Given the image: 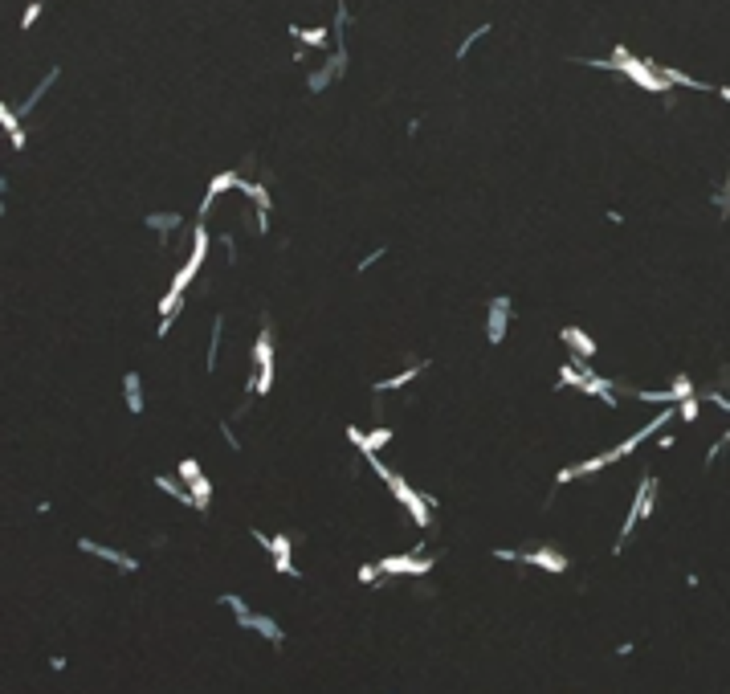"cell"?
Masks as SVG:
<instances>
[{
	"label": "cell",
	"mask_w": 730,
	"mask_h": 694,
	"mask_svg": "<svg viewBox=\"0 0 730 694\" xmlns=\"http://www.w3.org/2000/svg\"><path fill=\"white\" fill-rule=\"evenodd\" d=\"M363 462L372 466V474H375L380 482H384V486H388V490H392V498H396V502L404 507V511H408V519H412L416 527L424 531L428 523H433V502H428V495H421V490H416V486H412L408 478H400L396 470H388L380 453H367Z\"/></svg>",
	"instance_id": "cell-1"
},
{
	"label": "cell",
	"mask_w": 730,
	"mask_h": 694,
	"mask_svg": "<svg viewBox=\"0 0 730 694\" xmlns=\"http://www.w3.org/2000/svg\"><path fill=\"white\" fill-rule=\"evenodd\" d=\"M494 560L526 563V568L551 572V576H563V572H568V556L555 551V547H547V544H538V547H494Z\"/></svg>",
	"instance_id": "cell-2"
},
{
	"label": "cell",
	"mask_w": 730,
	"mask_h": 694,
	"mask_svg": "<svg viewBox=\"0 0 730 694\" xmlns=\"http://www.w3.org/2000/svg\"><path fill=\"white\" fill-rule=\"evenodd\" d=\"M653 502H657V478H653V474H645V478H641V486H636V498H633V507H629V519H624V527H620L612 551H624V544L633 539V531L653 514Z\"/></svg>",
	"instance_id": "cell-3"
},
{
	"label": "cell",
	"mask_w": 730,
	"mask_h": 694,
	"mask_svg": "<svg viewBox=\"0 0 730 694\" xmlns=\"http://www.w3.org/2000/svg\"><path fill=\"white\" fill-rule=\"evenodd\" d=\"M253 535V544H261L270 556H274V572H282V576L290 580H302V572H298V563H294V544L286 539V535H265V531H249Z\"/></svg>",
	"instance_id": "cell-4"
},
{
	"label": "cell",
	"mask_w": 730,
	"mask_h": 694,
	"mask_svg": "<svg viewBox=\"0 0 730 694\" xmlns=\"http://www.w3.org/2000/svg\"><path fill=\"white\" fill-rule=\"evenodd\" d=\"M380 563V576L388 580V576H428L433 568H437V560L433 556H421L416 547L408 551V556H384V560H375Z\"/></svg>",
	"instance_id": "cell-5"
},
{
	"label": "cell",
	"mask_w": 730,
	"mask_h": 694,
	"mask_svg": "<svg viewBox=\"0 0 730 694\" xmlns=\"http://www.w3.org/2000/svg\"><path fill=\"white\" fill-rule=\"evenodd\" d=\"M237 184H241V172H237V167H225V172H216V176L209 180V188H204V200H200L196 216H200V221H209V213L216 209V200L225 197V192H233Z\"/></svg>",
	"instance_id": "cell-6"
},
{
	"label": "cell",
	"mask_w": 730,
	"mask_h": 694,
	"mask_svg": "<svg viewBox=\"0 0 730 694\" xmlns=\"http://www.w3.org/2000/svg\"><path fill=\"white\" fill-rule=\"evenodd\" d=\"M78 551L82 556H94V560H102V563H111V568H118V572H139V560L127 556V551H118V547L94 544V539H78Z\"/></svg>",
	"instance_id": "cell-7"
},
{
	"label": "cell",
	"mask_w": 730,
	"mask_h": 694,
	"mask_svg": "<svg viewBox=\"0 0 730 694\" xmlns=\"http://www.w3.org/2000/svg\"><path fill=\"white\" fill-rule=\"evenodd\" d=\"M343 70H347V45H335V53H331V57H326L323 66L314 70V74H310V90H314V94H319V90H326V86L335 82V78H343Z\"/></svg>",
	"instance_id": "cell-8"
},
{
	"label": "cell",
	"mask_w": 730,
	"mask_h": 694,
	"mask_svg": "<svg viewBox=\"0 0 730 694\" xmlns=\"http://www.w3.org/2000/svg\"><path fill=\"white\" fill-rule=\"evenodd\" d=\"M506 331H510V298L498 294L494 302H490V311H486V339L490 343H502Z\"/></svg>",
	"instance_id": "cell-9"
},
{
	"label": "cell",
	"mask_w": 730,
	"mask_h": 694,
	"mask_svg": "<svg viewBox=\"0 0 730 694\" xmlns=\"http://www.w3.org/2000/svg\"><path fill=\"white\" fill-rule=\"evenodd\" d=\"M237 625L261 633V637L274 645V649H282V645H286V633H282V625H277L274 617H265V612H245V617H237Z\"/></svg>",
	"instance_id": "cell-10"
},
{
	"label": "cell",
	"mask_w": 730,
	"mask_h": 694,
	"mask_svg": "<svg viewBox=\"0 0 730 694\" xmlns=\"http://www.w3.org/2000/svg\"><path fill=\"white\" fill-rule=\"evenodd\" d=\"M347 441L367 458V453H380V449L392 441V429H372V433H363V429H355V425H347Z\"/></svg>",
	"instance_id": "cell-11"
},
{
	"label": "cell",
	"mask_w": 730,
	"mask_h": 694,
	"mask_svg": "<svg viewBox=\"0 0 730 694\" xmlns=\"http://www.w3.org/2000/svg\"><path fill=\"white\" fill-rule=\"evenodd\" d=\"M21 106H0V127H4V135H9V143H13V151H25V123H21Z\"/></svg>",
	"instance_id": "cell-12"
},
{
	"label": "cell",
	"mask_w": 730,
	"mask_h": 694,
	"mask_svg": "<svg viewBox=\"0 0 730 694\" xmlns=\"http://www.w3.org/2000/svg\"><path fill=\"white\" fill-rule=\"evenodd\" d=\"M155 490H163V495L167 498H176L179 507H188V511H196V498H192V486H188V482L179 478H167V474H155Z\"/></svg>",
	"instance_id": "cell-13"
},
{
	"label": "cell",
	"mask_w": 730,
	"mask_h": 694,
	"mask_svg": "<svg viewBox=\"0 0 730 694\" xmlns=\"http://www.w3.org/2000/svg\"><path fill=\"white\" fill-rule=\"evenodd\" d=\"M286 33H290V37H298V41H302L306 50H319V53H323L326 45L335 41V29H323V25H319V29H302V25H290Z\"/></svg>",
	"instance_id": "cell-14"
},
{
	"label": "cell",
	"mask_w": 730,
	"mask_h": 694,
	"mask_svg": "<svg viewBox=\"0 0 730 694\" xmlns=\"http://www.w3.org/2000/svg\"><path fill=\"white\" fill-rule=\"evenodd\" d=\"M424 368H428V364H408L404 372H396V376H388V380H375V384H372V392H380V397H384V392H396V388H408V384L416 380V376H421Z\"/></svg>",
	"instance_id": "cell-15"
},
{
	"label": "cell",
	"mask_w": 730,
	"mask_h": 694,
	"mask_svg": "<svg viewBox=\"0 0 730 694\" xmlns=\"http://www.w3.org/2000/svg\"><path fill=\"white\" fill-rule=\"evenodd\" d=\"M563 343L575 351V360H596V343H592V335L580 327H563Z\"/></svg>",
	"instance_id": "cell-16"
},
{
	"label": "cell",
	"mask_w": 730,
	"mask_h": 694,
	"mask_svg": "<svg viewBox=\"0 0 730 694\" xmlns=\"http://www.w3.org/2000/svg\"><path fill=\"white\" fill-rule=\"evenodd\" d=\"M123 397H127L131 413H143V376L139 372H127L123 376Z\"/></svg>",
	"instance_id": "cell-17"
},
{
	"label": "cell",
	"mask_w": 730,
	"mask_h": 694,
	"mask_svg": "<svg viewBox=\"0 0 730 694\" xmlns=\"http://www.w3.org/2000/svg\"><path fill=\"white\" fill-rule=\"evenodd\" d=\"M147 229H155L160 237H172L176 229H184V216L179 213H147Z\"/></svg>",
	"instance_id": "cell-18"
},
{
	"label": "cell",
	"mask_w": 730,
	"mask_h": 694,
	"mask_svg": "<svg viewBox=\"0 0 730 694\" xmlns=\"http://www.w3.org/2000/svg\"><path fill=\"white\" fill-rule=\"evenodd\" d=\"M237 192H241L253 209H270V204H274L270 192H265V184H258V180H241V184H237Z\"/></svg>",
	"instance_id": "cell-19"
},
{
	"label": "cell",
	"mask_w": 730,
	"mask_h": 694,
	"mask_svg": "<svg viewBox=\"0 0 730 694\" xmlns=\"http://www.w3.org/2000/svg\"><path fill=\"white\" fill-rule=\"evenodd\" d=\"M53 82H57V70H49L45 78H41V82L33 86V94H29V99H25V102H21V115H29L33 106H37V102H41V99H45V94H49V86H53Z\"/></svg>",
	"instance_id": "cell-20"
},
{
	"label": "cell",
	"mask_w": 730,
	"mask_h": 694,
	"mask_svg": "<svg viewBox=\"0 0 730 694\" xmlns=\"http://www.w3.org/2000/svg\"><path fill=\"white\" fill-rule=\"evenodd\" d=\"M221 331H225V319L216 314V319H212V335H209V360H204V368H209V372H216V356H221Z\"/></svg>",
	"instance_id": "cell-21"
},
{
	"label": "cell",
	"mask_w": 730,
	"mask_h": 694,
	"mask_svg": "<svg viewBox=\"0 0 730 694\" xmlns=\"http://www.w3.org/2000/svg\"><path fill=\"white\" fill-rule=\"evenodd\" d=\"M192 498H196V511H209V502H212V482L204 478V474L192 482Z\"/></svg>",
	"instance_id": "cell-22"
},
{
	"label": "cell",
	"mask_w": 730,
	"mask_h": 694,
	"mask_svg": "<svg viewBox=\"0 0 730 694\" xmlns=\"http://www.w3.org/2000/svg\"><path fill=\"white\" fill-rule=\"evenodd\" d=\"M698 413H702V397H698V392H694V397H685L682 404H678V417H682L685 425H694V421H698Z\"/></svg>",
	"instance_id": "cell-23"
},
{
	"label": "cell",
	"mask_w": 730,
	"mask_h": 694,
	"mask_svg": "<svg viewBox=\"0 0 730 694\" xmlns=\"http://www.w3.org/2000/svg\"><path fill=\"white\" fill-rule=\"evenodd\" d=\"M486 33H490V25H477V29H470V33H465V41L457 45V57L465 62V57H470V50H473V45H477V41H482Z\"/></svg>",
	"instance_id": "cell-24"
},
{
	"label": "cell",
	"mask_w": 730,
	"mask_h": 694,
	"mask_svg": "<svg viewBox=\"0 0 730 694\" xmlns=\"http://www.w3.org/2000/svg\"><path fill=\"white\" fill-rule=\"evenodd\" d=\"M41 9H45V0H29V4H25V13H21V33H29L33 25H37Z\"/></svg>",
	"instance_id": "cell-25"
},
{
	"label": "cell",
	"mask_w": 730,
	"mask_h": 694,
	"mask_svg": "<svg viewBox=\"0 0 730 694\" xmlns=\"http://www.w3.org/2000/svg\"><path fill=\"white\" fill-rule=\"evenodd\" d=\"M216 605H221V609H228L233 617H245V612H249V605H245V596H237V593H225L221 600H216Z\"/></svg>",
	"instance_id": "cell-26"
},
{
	"label": "cell",
	"mask_w": 730,
	"mask_h": 694,
	"mask_svg": "<svg viewBox=\"0 0 730 694\" xmlns=\"http://www.w3.org/2000/svg\"><path fill=\"white\" fill-rule=\"evenodd\" d=\"M176 474H179L184 482H188V486H192V482L200 478V462H196V458H184V462L176 466Z\"/></svg>",
	"instance_id": "cell-27"
},
{
	"label": "cell",
	"mask_w": 730,
	"mask_h": 694,
	"mask_svg": "<svg viewBox=\"0 0 730 694\" xmlns=\"http://www.w3.org/2000/svg\"><path fill=\"white\" fill-rule=\"evenodd\" d=\"M673 392H678V400H685V397H694V384H690V376H673V384H669Z\"/></svg>",
	"instance_id": "cell-28"
},
{
	"label": "cell",
	"mask_w": 730,
	"mask_h": 694,
	"mask_svg": "<svg viewBox=\"0 0 730 694\" xmlns=\"http://www.w3.org/2000/svg\"><path fill=\"white\" fill-rule=\"evenodd\" d=\"M355 580H359V584H375V580H380V563H363Z\"/></svg>",
	"instance_id": "cell-29"
},
{
	"label": "cell",
	"mask_w": 730,
	"mask_h": 694,
	"mask_svg": "<svg viewBox=\"0 0 730 694\" xmlns=\"http://www.w3.org/2000/svg\"><path fill=\"white\" fill-rule=\"evenodd\" d=\"M380 258H384V246H375V249H372V253H367V258H363V262H359V265H355V270H359V274H363V270H372V265H375V262H380Z\"/></svg>",
	"instance_id": "cell-30"
},
{
	"label": "cell",
	"mask_w": 730,
	"mask_h": 694,
	"mask_svg": "<svg viewBox=\"0 0 730 694\" xmlns=\"http://www.w3.org/2000/svg\"><path fill=\"white\" fill-rule=\"evenodd\" d=\"M221 437L228 441V449H241V441H237V433H233V425H221Z\"/></svg>",
	"instance_id": "cell-31"
},
{
	"label": "cell",
	"mask_w": 730,
	"mask_h": 694,
	"mask_svg": "<svg viewBox=\"0 0 730 694\" xmlns=\"http://www.w3.org/2000/svg\"><path fill=\"white\" fill-rule=\"evenodd\" d=\"M633 649H636V641H620V645H616V658H629Z\"/></svg>",
	"instance_id": "cell-32"
},
{
	"label": "cell",
	"mask_w": 730,
	"mask_h": 694,
	"mask_svg": "<svg viewBox=\"0 0 730 694\" xmlns=\"http://www.w3.org/2000/svg\"><path fill=\"white\" fill-rule=\"evenodd\" d=\"M673 441H678L673 433H661V437H657V446H661V449H673Z\"/></svg>",
	"instance_id": "cell-33"
},
{
	"label": "cell",
	"mask_w": 730,
	"mask_h": 694,
	"mask_svg": "<svg viewBox=\"0 0 730 694\" xmlns=\"http://www.w3.org/2000/svg\"><path fill=\"white\" fill-rule=\"evenodd\" d=\"M718 94H722V99L730 102V86H718Z\"/></svg>",
	"instance_id": "cell-34"
}]
</instances>
